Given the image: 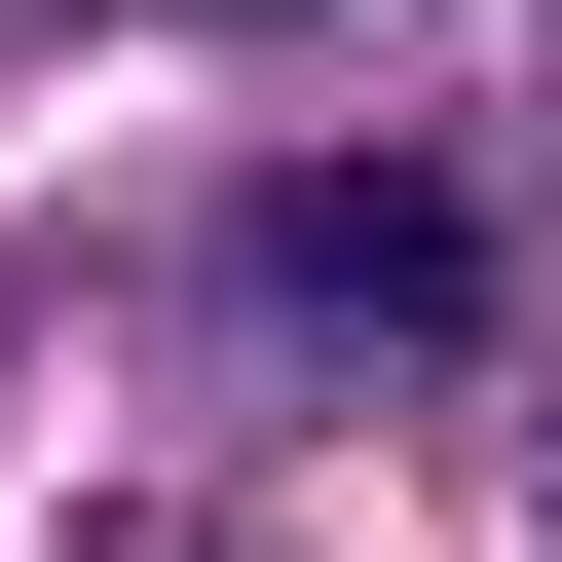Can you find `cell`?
<instances>
[{
	"mask_svg": "<svg viewBox=\"0 0 562 562\" xmlns=\"http://www.w3.org/2000/svg\"><path fill=\"white\" fill-rule=\"evenodd\" d=\"M225 301H262V338H375V375H413V338H487V225H450L413 150H301V188H225Z\"/></svg>",
	"mask_w": 562,
	"mask_h": 562,
	"instance_id": "obj_1",
	"label": "cell"
}]
</instances>
